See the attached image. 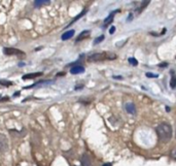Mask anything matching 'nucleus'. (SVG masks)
I'll list each match as a JSON object with an SVG mask.
<instances>
[{
    "label": "nucleus",
    "instance_id": "obj_19",
    "mask_svg": "<svg viewBox=\"0 0 176 166\" xmlns=\"http://www.w3.org/2000/svg\"><path fill=\"white\" fill-rule=\"evenodd\" d=\"M115 32V27L114 26H112V27H110V29H109V33L110 34H113Z\"/></svg>",
    "mask_w": 176,
    "mask_h": 166
},
{
    "label": "nucleus",
    "instance_id": "obj_1",
    "mask_svg": "<svg viewBox=\"0 0 176 166\" xmlns=\"http://www.w3.org/2000/svg\"><path fill=\"white\" fill-rule=\"evenodd\" d=\"M157 134L164 142H168L172 138V128L167 123H161L157 127Z\"/></svg>",
    "mask_w": 176,
    "mask_h": 166
},
{
    "label": "nucleus",
    "instance_id": "obj_10",
    "mask_svg": "<svg viewBox=\"0 0 176 166\" xmlns=\"http://www.w3.org/2000/svg\"><path fill=\"white\" fill-rule=\"evenodd\" d=\"M90 33H91V31H90V30H84V31H82V33H80V34L78 35V37H77L76 41H80L82 39H84L86 37H88V36L90 35Z\"/></svg>",
    "mask_w": 176,
    "mask_h": 166
},
{
    "label": "nucleus",
    "instance_id": "obj_6",
    "mask_svg": "<svg viewBox=\"0 0 176 166\" xmlns=\"http://www.w3.org/2000/svg\"><path fill=\"white\" fill-rule=\"evenodd\" d=\"M42 75V72H35V73H27L25 75H23L22 79H35V77H38Z\"/></svg>",
    "mask_w": 176,
    "mask_h": 166
},
{
    "label": "nucleus",
    "instance_id": "obj_3",
    "mask_svg": "<svg viewBox=\"0 0 176 166\" xmlns=\"http://www.w3.org/2000/svg\"><path fill=\"white\" fill-rule=\"evenodd\" d=\"M3 53L5 55H8V56H11V55H24L25 53L22 52L21 50L15 49V48H4L3 49Z\"/></svg>",
    "mask_w": 176,
    "mask_h": 166
},
{
    "label": "nucleus",
    "instance_id": "obj_14",
    "mask_svg": "<svg viewBox=\"0 0 176 166\" xmlns=\"http://www.w3.org/2000/svg\"><path fill=\"white\" fill-rule=\"evenodd\" d=\"M86 13H87V10H82V13H79L78 15H76V17H75V18H74L73 20H72V22H71V23H70V24H69V25H72V24H73V23H75V22H76V21L78 20V19H80V18H82V15H86Z\"/></svg>",
    "mask_w": 176,
    "mask_h": 166
},
{
    "label": "nucleus",
    "instance_id": "obj_30",
    "mask_svg": "<svg viewBox=\"0 0 176 166\" xmlns=\"http://www.w3.org/2000/svg\"><path fill=\"white\" fill-rule=\"evenodd\" d=\"M175 135H176V132H175Z\"/></svg>",
    "mask_w": 176,
    "mask_h": 166
},
{
    "label": "nucleus",
    "instance_id": "obj_18",
    "mask_svg": "<svg viewBox=\"0 0 176 166\" xmlns=\"http://www.w3.org/2000/svg\"><path fill=\"white\" fill-rule=\"evenodd\" d=\"M146 77H158V74H156V73H151V72H147V73H146Z\"/></svg>",
    "mask_w": 176,
    "mask_h": 166
},
{
    "label": "nucleus",
    "instance_id": "obj_22",
    "mask_svg": "<svg viewBox=\"0 0 176 166\" xmlns=\"http://www.w3.org/2000/svg\"><path fill=\"white\" fill-rule=\"evenodd\" d=\"M6 100H9V98L8 97H3V98H1V99H0V101H6Z\"/></svg>",
    "mask_w": 176,
    "mask_h": 166
},
{
    "label": "nucleus",
    "instance_id": "obj_16",
    "mask_svg": "<svg viewBox=\"0 0 176 166\" xmlns=\"http://www.w3.org/2000/svg\"><path fill=\"white\" fill-rule=\"evenodd\" d=\"M129 62H130V64L131 65H133V66H136V65L138 64V61L135 58H129Z\"/></svg>",
    "mask_w": 176,
    "mask_h": 166
},
{
    "label": "nucleus",
    "instance_id": "obj_8",
    "mask_svg": "<svg viewBox=\"0 0 176 166\" xmlns=\"http://www.w3.org/2000/svg\"><path fill=\"white\" fill-rule=\"evenodd\" d=\"M74 33H75V31L74 30H69V31H66L65 33H63L62 35V40H67V39H70L71 37H73Z\"/></svg>",
    "mask_w": 176,
    "mask_h": 166
},
{
    "label": "nucleus",
    "instance_id": "obj_5",
    "mask_svg": "<svg viewBox=\"0 0 176 166\" xmlns=\"http://www.w3.org/2000/svg\"><path fill=\"white\" fill-rule=\"evenodd\" d=\"M84 71V67L80 66V65L73 66L71 69H70V72H71L72 74H79V73H82Z\"/></svg>",
    "mask_w": 176,
    "mask_h": 166
},
{
    "label": "nucleus",
    "instance_id": "obj_12",
    "mask_svg": "<svg viewBox=\"0 0 176 166\" xmlns=\"http://www.w3.org/2000/svg\"><path fill=\"white\" fill-rule=\"evenodd\" d=\"M115 13H117V10H116V11H113V13H111V15H109L107 17V18L105 19V21H104V25H105V26L107 25L108 23H110V22H112V19H113V17H114Z\"/></svg>",
    "mask_w": 176,
    "mask_h": 166
},
{
    "label": "nucleus",
    "instance_id": "obj_27",
    "mask_svg": "<svg viewBox=\"0 0 176 166\" xmlns=\"http://www.w3.org/2000/svg\"><path fill=\"white\" fill-rule=\"evenodd\" d=\"M167 65V63H163V64H161V65H159V66H162V67H164V66H166Z\"/></svg>",
    "mask_w": 176,
    "mask_h": 166
},
{
    "label": "nucleus",
    "instance_id": "obj_23",
    "mask_svg": "<svg viewBox=\"0 0 176 166\" xmlns=\"http://www.w3.org/2000/svg\"><path fill=\"white\" fill-rule=\"evenodd\" d=\"M82 87H84V86H82V85H79V86H76V87H75V90H78V89H82Z\"/></svg>",
    "mask_w": 176,
    "mask_h": 166
},
{
    "label": "nucleus",
    "instance_id": "obj_2",
    "mask_svg": "<svg viewBox=\"0 0 176 166\" xmlns=\"http://www.w3.org/2000/svg\"><path fill=\"white\" fill-rule=\"evenodd\" d=\"M104 59H115V55L112 53L105 54V53H97L89 57V61H101Z\"/></svg>",
    "mask_w": 176,
    "mask_h": 166
},
{
    "label": "nucleus",
    "instance_id": "obj_17",
    "mask_svg": "<svg viewBox=\"0 0 176 166\" xmlns=\"http://www.w3.org/2000/svg\"><path fill=\"white\" fill-rule=\"evenodd\" d=\"M170 86H171V88H176V77H173L171 79V81H170Z\"/></svg>",
    "mask_w": 176,
    "mask_h": 166
},
{
    "label": "nucleus",
    "instance_id": "obj_25",
    "mask_svg": "<svg viewBox=\"0 0 176 166\" xmlns=\"http://www.w3.org/2000/svg\"><path fill=\"white\" fill-rule=\"evenodd\" d=\"M113 79H122V77H113Z\"/></svg>",
    "mask_w": 176,
    "mask_h": 166
},
{
    "label": "nucleus",
    "instance_id": "obj_4",
    "mask_svg": "<svg viewBox=\"0 0 176 166\" xmlns=\"http://www.w3.org/2000/svg\"><path fill=\"white\" fill-rule=\"evenodd\" d=\"M7 138L4 134H0V152H4L7 150Z\"/></svg>",
    "mask_w": 176,
    "mask_h": 166
},
{
    "label": "nucleus",
    "instance_id": "obj_9",
    "mask_svg": "<svg viewBox=\"0 0 176 166\" xmlns=\"http://www.w3.org/2000/svg\"><path fill=\"white\" fill-rule=\"evenodd\" d=\"M82 166H91V161L87 154H84L82 157Z\"/></svg>",
    "mask_w": 176,
    "mask_h": 166
},
{
    "label": "nucleus",
    "instance_id": "obj_29",
    "mask_svg": "<svg viewBox=\"0 0 176 166\" xmlns=\"http://www.w3.org/2000/svg\"><path fill=\"white\" fill-rule=\"evenodd\" d=\"M166 110H167V112H169V110H170V108H168V106H166Z\"/></svg>",
    "mask_w": 176,
    "mask_h": 166
},
{
    "label": "nucleus",
    "instance_id": "obj_11",
    "mask_svg": "<svg viewBox=\"0 0 176 166\" xmlns=\"http://www.w3.org/2000/svg\"><path fill=\"white\" fill-rule=\"evenodd\" d=\"M50 3H51L50 0H36V1H34V6H35V7H38L40 5L50 4Z\"/></svg>",
    "mask_w": 176,
    "mask_h": 166
},
{
    "label": "nucleus",
    "instance_id": "obj_28",
    "mask_svg": "<svg viewBox=\"0 0 176 166\" xmlns=\"http://www.w3.org/2000/svg\"><path fill=\"white\" fill-rule=\"evenodd\" d=\"M24 65H25V63H20L19 64V66H24Z\"/></svg>",
    "mask_w": 176,
    "mask_h": 166
},
{
    "label": "nucleus",
    "instance_id": "obj_7",
    "mask_svg": "<svg viewBox=\"0 0 176 166\" xmlns=\"http://www.w3.org/2000/svg\"><path fill=\"white\" fill-rule=\"evenodd\" d=\"M125 108H126V110H127V112H129V114H135V112H136L135 105L133 104L132 102L126 103Z\"/></svg>",
    "mask_w": 176,
    "mask_h": 166
},
{
    "label": "nucleus",
    "instance_id": "obj_15",
    "mask_svg": "<svg viewBox=\"0 0 176 166\" xmlns=\"http://www.w3.org/2000/svg\"><path fill=\"white\" fill-rule=\"evenodd\" d=\"M104 38H105L104 35H101V36H99V37H97V38L94 40V44H100V42H102V41L104 40Z\"/></svg>",
    "mask_w": 176,
    "mask_h": 166
},
{
    "label": "nucleus",
    "instance_id": "obj_24",
    "mask_svg": "<svg viewBox=\"0 0 176 166\" xmlns=\"http://www.w3.org/2000/svg\"><path fill=\"white\" fill-rule=\"evenodd\" d=\"M64 74H65L64 72H60V73L57 74V77H60V75H64Z\"/></svg>",
    "mask_w": 176,
    "mask_h": 166
},
{
    "label": "nucleus",
    "instance_id": "obj_26",
    "mask_svg": "<svg viewBox=\"0 0 176 166\" xmlns=\"http://www.w3.org/2000/svg\"><path fill=\"white\" fill-rule=\"evenodd\" d=\"M103 166H111V164L110 163H105V164H103Z\"/></svg>",
    "mask_w": 176,
    "mask_h": 166
},
{
    "label": "nucleus",
    "instance_id": "obj_13",
    "mask_svg": "<svg viewBox=\"0 0 176 166\" xmlns=\"http://www.w3.org/2000/svg\"><path fill=\"white\" fill-rule=\"evenodd\" d=\"M0 85H1V86H4V87H8V86H11V85H13V82L2 79H0Z\"/></svg>",
    "mask_w": 176,
    "mask_h": 166
},
{
    "label": "nucleus",
    "instance_id": "obj_20",
    "mask_svg": "<svg viewBox=\"0 0 176 166\" xmlns=\"http://www.w3.org/2000/svg\"><path fill=\"white\" fill-rule=\"evenodd\" d=\"M171 155H172V157H173V158H175V159H176V149H175V150H174V151H172V154H171Z\"/></svg>",
    "mask_w": 176,
    "mask_h": 166
},
{
    "label": "nucleus",
    "instance_id": "obj_21",
    "mask_svg": "<svg viewBox=\"0 0 176 166\" xmlns=\"http://www.w3.org/2000/svg\"><path fill=\"white\" fill-rule=\"evenodd\" d=\"M19 96H20V91H18V92H15L13 94V97H19Z\"/></svg>",
    "mask_w": 176,
    "mask_h": 166
}]
</instances>
